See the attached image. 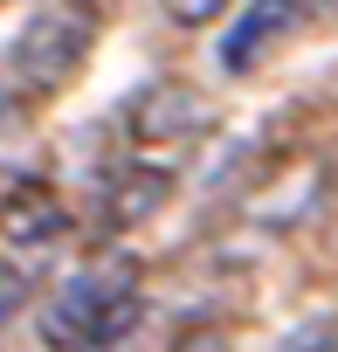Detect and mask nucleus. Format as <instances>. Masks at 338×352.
<instances>
[{"mask_svg": "<svg viewBox=\"0 0 338 352\" xmlns=\"http://www.w3.org/2000/svg\"><path fill=\"white\" fill-rule=\"evenodd\" d=\"M124 131L131 145H194L207 131V97L194 83H145L124 104Z\"/></svg>", "mask_w": 338, "mask_h": 352, "instance_id": "nucleus-3", "label": "nucleus"}, {"mask_svg": "<svg viewBox=\"0 0 338 352\" xmlns=\"http://www.w3.org/2000/svg\"><path fill=\"white\" fill-rule=\"evenodd\" d=\"M173 352H235V338H228L221 324H194V331L173 338Z\"/></svg>", "mask_w": 338, "mask_h": 352, "instance_id": "nucleus-8", "label": "nucleus"}, {"mask_svg": "<svg viewBox=\"0 0 338 352\" xmlns=\"http://www.w3.org/2000/svg\"><path fill=\"white\" fill-rule=\"evenodd\" d=\"M90 49H97V8H83V0H49L8 42V76L21 90H35V97H56L63 83H76Z\"/></svg>", "mask_w": 338, "mask_h": 352, "instance_id": "nucleus-2", "label": "nucleus"}, {"mask_svg": "<svg viewBox=\"0 0 338 352\" xmlns=\"http://www.w3.org/2000/svg\"><path fill=\"white\" fill-rule=\"evenodd\" d=\"M63 228H69V208H63V194L42 187V180H21L8 201H0V235L21 242V249H49Z\"/></svg>", "mask_w": 338, "mask_h": 352, "instance_id": "nucleus-5", "label": "nucleus"}, {"mask_svg": "<svg viewBox=\"0 0 338 352\" xmlns=\"http://www.w3.org/2000/svg\"><path fill=\"white\" fill-rule=\"evenodd\" d=\"M0 8H8V0H0Z\"/></svg>", "mask_w": 338, "mask_h": 352, "instance_id": "nucleus-10", "label": "nucleus"}, {"mask_svg": "<svg viewBox=\"0 0 338 352\" xmlns=\"http://www.w3.org/2000/svg\"><path fill=\"white\" fill-rule=\"evenodd\" d=\"M283 352H331V318H317V324L290 331V345H283Z\"/></svg>", "mask_w": 338, "mask_h": 352, "instance_id": "nucleus-9", "label": "nucleus"}, {"mask_svg": "<svg viewBox=\"0 0 338 352\" xmlns=\"http://www.w3.org/2000/svg\"><path fill=\"white\" fill-rule=\"evenodd\" d=\"M138 276L145 270L124 249H104L76 276H63L56 297H49V311H42L49 352H124L131 331H138V318H145Z\"/></svg>", "mask_w": 338, "mask_h": 352, "instance_id": "nucleus-1", "label": "nucleus"}, {"mask_svg": "<svg viewBox=\"0 0 338 352\" xmlns=\"http://www.w3.org/2000/svg\"><path fill=\"white\" fill-rule=\"evenodd\" d=\"M166 173H152V166H131V173H117V201H111V221H138V214H152L159 201H166Z\"/></svg>", "mask_w": 338, "mask_h": 352, "instance_id": "nucleus-6", "label": "nucleus"}, {"mask_svg": "<svg viewBox=\"0 0 338 352\" xmlns=\"http://www.w3.org/2000/svg\"><path fill=\"white\" fill-rule=\"evenodd\" d=\"M159 8L173 14L180 28H207V21H221V14L235 8V0H159Z\"/></svg>", "mask_w": 338, "mask_h": 352, "instance_id": "nucleus-7", "label": "nucleus"}, {"mask_svg": "<svg viewBox=\"0 0 338 352\" xmlns=\"http://www.w3.org/2000/svg\"><path fill=\"white\" fill-rule=\"evenodd\" d=\"M297 28H304V8H297V0H256V8L221 35V69H228V76L262 69V63L276 56V42H290Z\"/></svg>", "mask_w": 338, "mask_h": 352, "instance_id": "nucleus-4", "label": "nucleus"}]
</instances>
